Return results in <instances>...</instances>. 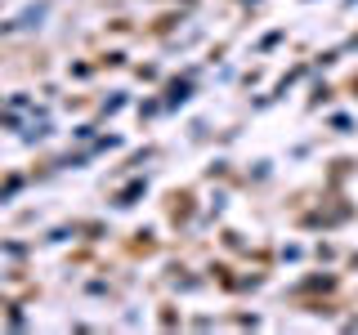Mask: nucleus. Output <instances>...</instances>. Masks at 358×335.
<instances>
[]
</instances>
